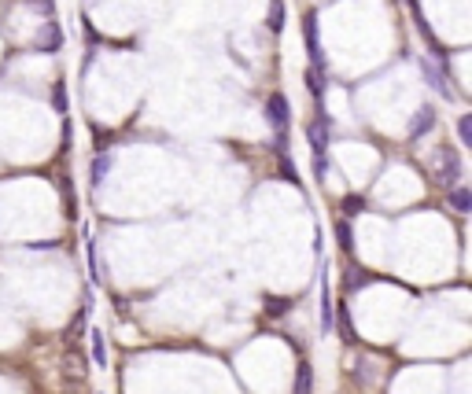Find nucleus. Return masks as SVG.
<instances>
[{"mask_svg": "<svg viewBox=\"0 0 472 394\" xmlns=\"http://www.w3.org/2000/svg\"><path fill=\"white\" fill-rule=\"evenodd\" d=\"M432 177H436V185L454 188V181L462 177V159H457L454 148H436V155H432Z\"/></svg>", "mask_w": 472, "mask_h": 394, "instance_id": "nucleus-1", "label": "nucleus"}, {"mask_svg": "<svg viewBox=\"0 0 472 394\" xmlns=\"http://www.w3.org/2000/svg\"><path fill=\"white\" fill-rule=\"evenodd\" d=\"M288 118H292V114H288V100L281 93H270V100H266V122L277 129V137L288 129Z\"/></svg>", "mask_w": 472, "mask_h": 394, "instance_id": "nucleus-2", "label": "nucleus"}, {"mask_svg": "<svg viewBox=\"0 0 472 394\" xmlns=\"http://www.w3.org/2000/svg\"><path fill=\"white\" fill-rule=\"evenodd\" d=\"M303 33H307V52H310V63L314 67L310 70H318L321 74V48H318V15H314V11H307V19H303Z\"/></svg>", "mask_w": 472, "mask_h": 394, "instance_id": "nucleus-3", "label": "nucleus"}, {"mask_svg": "<svg viewBox=\"0 0 472 394\" xmlns=\"http://www.w3.org/2000/svg\"><path fill=\"white\" fill-rule=\"evenodd\" d=\"M432 126H436V111H432L428 103H425V107L413 114V122H410V140H421Z\"/></svg>", "mask_w": 472, "mask_h": 394, "instance_id": "nucleus-4", "label": "nucleus"}, {"mask_svg": "<svg viewBox=\"0 0 472 394\" xmlns=\"http://www.w3.org/2000/svg\"><path fill=\"white\" fill-rule=\"evenodd\" d=\"M63 45V30L56 22H45V30L37 33V41H34V48H41V52H56Z\"/></svg>", "mask_w": 472, "mask_h": 394, "instance_id": "nucleus-5", "label": "nucleus"}, {"mask_svg": "<svg viewBox=\"0 0 472 394\" xmlns=\"http://www.w3.org/2000/svg\"><path fill=\"white\" fill-rule=\"evenodd\" d=\"M292 394H314V369H310L307 358L299 361V369H295V387H292Z\"/></svg>", "mask_w": 472, "mask_h": 394, "instance_id": "nucleus-6", "label": "nucleus"}, {"mask_svg": "<svg viewBox=\"0 0 472 394\" xmlns=\"http://www.w3.org/2000/svg\"><path fill=\"white\" fill-rule=\"evenodd\" d=\"M336 328V310H332V295H329V284L321 280V332H332Z\"/></svg>", "mask_w": 472, "mask_h": 394, "instance_id": "nucleus-7", "label": "nucleus"}, {"mask_svg": "<svg viewBox=\"0 0 472 394\" xmlns=\"http://www.w3.org/2000/svg\"><path fill=\"white\" fill-rule=\"evenodd\" d=\"M450 206L457 210V214H469L472 210V192L469 188H450Z\"/></svg>", "mask_w": 472, "mask_h": 394, "instance_id": "nucleus-8", "label": "nucleus"}, {"mask_svg": "<svg viewBox=\"0 0 472 394\" xmlns=\"http://www.w3.org/2000/svg\"><path fill=\"white\" fill-rule=\"evenodd\" d=\"M336 240H339V251H354V240H351V221L347 218H339L336 221Z\"/></svg>", "mask_w": 472, "mask_h": 394, "instance_id": "nucleus-9", "label": "nucleus"}, {"mask_svg": "<svg viewBox=\"0 0 472 394\" xmlns=\"http://www.w3.org/2000/svg\"><path fill=\"white\" fill-rule=\"evenodd\" d=\"M284 30V0H270V33Z\"/></svg>", "mask_w": 472, "mask_h": 394, "instance_id": "nucleus-10", "label": "nucleus"}, {"mask_svg": "<svg viewBox=\"0 0 472 394\" xmlns=\"http://www.w3.org/2000/svg\"><path fill=\"white\" fill-rule=\"evenodd\" d=\"M108 169H111V155H96V162H93V188H100V185H103Z\"/></svg>", "mask_w": 472, "mask_h": 394, "instance_id": "nucleus-11", "label": "nucleus"}, {"mask_svg": "<svg viewBox=\"0 0 472 394\" xmlns=\"http://www.w3.org/2000/svg\"><path fill=\"white\" fill-rule=\"evenodd\" d=\"M85 255H89V277H93V284H100V269H96V240H93V236L85 240Z\"/></svg>", "mask_w": 472, "mask_h": 394, "instance_id": "nucleus-12", "label": "nucleus"}, {"mask_svg": "<svg viewBox=\"0 0 472 394\" xmlns=\"http://www.w3.org/2000/svg\"><path fill=\"white\" fill-rule=\"evenodd\" d=\"M93 361L100 365V369L108 365V347H103V335L96 332V328H93Z\"/></svg>", "mask_w": 472, "mask_h": 394, "instance_id": "nucleus-13", "label": "nucleus"}, {"mask_svg": "<svg viewBox=\"0 0 472 394\" xmlns=\"http://www.w3.org/2000/svg\"><path fill=\"white\" fill-rule=\"evenodd\" d=\"M457 137H462L465 148L472 144V114H462V118H457Z\"/></svg>", "mask_w": 472, "mask_h": 394, "instance_id": "nucleus-14", "label": "nucleus"}, {"mask_svg": "<svg viewBox=\"0 0 472 394\" xmlns=\"http://www.w3.org/2000/svg\"><path fill=\"white\" fill-rule=\"evenodd\" d=\"M421 67H425V74H428V82H432V85H436V89H439V93H447V85H443V74L436 70V63H432V59H425V63H421Z\"/></svg>", "mask_w": 472, "mask_h": 394, "instance_id": "nucleus-15", "label": "nucleus"}, {"mask_svg": "<svg viewBox=\"0 0 472 394\" xmlns=\"http://www.w3.org/2000/svg\"><path fill=\"white\" fill-rule=\"evenodd\" d=\"M288 306H292L288 298H266V313H270V317H281Z\"/></svg>", "mask_w": 472, "mask_h": 394, "instance_id": "nucleus-16", "label": "nucleus"}, {"mask_svg": "<svg viewBox=\"0 0 472 394\" xmlns=\"http://www.w3.org/2000/svg\"><path fill=\"white\" fill-rule=\"evenodd\" d=\"M307 89L314 93V100H321L325 89H321V74H318V70H307Z\"/></svg>", "mask_w": 472, "mask_h": 394, "instance_id": "nucleus-17", "label": "nucleus"}, {"mask_svg": "<svg viewBox=\"0 0 472 394\" xmlns=\"http://www.w3.org/2000/svg\"><path fill=\"white\" fill-rule=\"evenodd\" d=\"M52 107L59 114H67V93H63V85H56V93H52Z\"/></svg>", "mask_w": 472, "mask_h": 394, "instance_id": "nucleus-18", "label": "nucleus"}, {"mask_svg": "<svg viewBox=\"0 0 472 394\" xmlns=\"http://www.w3.org/2000/svg\"><path fill=\"white\" fill-rule=\"evenodd\" d=\"M362 206H365L362 195H347V199H344V210H347V214H362Z\"/></svg>", "mask_w": 472, "mask_h": 394, "instance_id": "nucleus-19", "label": "nucleus"}, {"mask_svg": "<svg viewBox=\"0 0 472 394\" xmlns=\"http://www.w3.org/2000/svg\"><path fill=\"white\" fill-rule=\"evenodd\" d=\"M314 174H318V181H325V174H329V159L325 155H314Z\"/></svg>", "mask_w": 472, "mask_h": 394, "instance_id": "nucleus-20", "label": "nucleus"}, {"mask_svg": "<svg viewBox=\"0 0 472 394\" xmlns=\"http://www.w3.org/2000/svg\"><path fill=\"white\" fill-rule=\"evenodd\" d=\"M369 284V277H365V273H347V287L354 291V287H365Z\"/></svg>", "mask_w": 472, "mask_h": 394, "instance_id": "nucleus-21", "label": "nucleus"}, {"mask_svg": "<svg viewBox=\"0 0 472 394\" xmlns=\"http://www.w3.org/2000/svg\"><path fill=\"white\" fill-rule=\"evenodd\" d=\"M281 174H284L288 181H299V177H295V166H292V159H288V155H281Z\"/></svg>", "mask_w": 472, "mask_h": 394, "instance_id": "nucleus-22", "label": "nucleus"}, {"mask_svg": "<svg viewBox=\"0 0 472 394\" xmlns=\"http://www.w3.org/2000/svg\"><path fill=\"white\" fill-rule=\"evenodd\" d=\"M339 328H344V343H354V332H351V324H347V317H339Z\"/></svg>", "mask_w": 472, "mask_h": 394, "instance_id": "nucleus-23", "label": "nucleus"}, {"mask_svg": "<svg viewBox=\"0 0 472 394\" xmlns=\"http://www.w3.org/2000/svg\"><path fill=\"white\" fill-rule=\"evenodd\" d=\"M34 8L41 11V15H52V0H34Z\"/></svg>", "mask_w": 472, "mask_h": 394, "instance_id": "nucleus-24", "label": "nucleus"}]
</instances>
